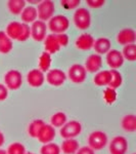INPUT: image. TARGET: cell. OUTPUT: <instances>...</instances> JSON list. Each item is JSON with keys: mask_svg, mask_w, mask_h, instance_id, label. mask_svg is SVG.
Masks as SVG:
<instances>
[{"mask_svg": "<svg viewBox=\"0 0 136 154\" xmlns=\"http://www.w3.org/2000/svg\"><path fill=\"white\" fill-rule=\"evenodd\" d=\"M70 26V21L67 17L63 14H58V16L52 17L48 22V28L52 32V34H61L65 33Z\"/></svg>", "mask_w": 136, "mask_h": 154, "instance_id": "1", "label": "cell"}, {"mask_svg": "<svg viewBox=\"0 0 136 154\" xmlns=\"http://www.w3.org/2000/svg\"><path fill=\"white\" fill-rule=\"evenodd\" d=\"M81 131H82L81 123L77 120H71L61 126L59 134H61V138L68 140V139H74L78 137L81 134Z\"/></svg>", "mask_w": 136, "mask_h": 154, "instance_id": "2", "label": "cell"}, {"mask_svg": "<svg viewBox=\"0 0 136 154\" xmlns=\"http://www.w3.org/2000/svg\"><path fill=\"white\" fill-rule=\"evenodd\" d=\"M108 144V136L105 133L101 131H95L91 133L88 137V147H90L93 151L101 150Z\"/></svg>", "mask_w": 136, "mask_h": 154, "instance_id": "3", "label": "cell"}, {"mask_svg": "<svg viewBox=\"0 0 136 154\" xmlns=\"http://www.w3.org/2000/svg\"><path fill=\"white\" fill-rule=\"evenodd\" d=\"M4 82L7 89H11V91H16L22 86L23 84V76L22 73L19 70H9L6 72L4 75Z\"/></svg>", "mask_w": 136, "mask_h": 154, "instance_id": "4", "label": "cell"}, {"mask_svg": "<svg viewBox=\"0 0 136 154\" xmlns=\"http://www.w3.org/2000/svg\"><path fill=\"white\" fill-rule=\"evenodd\" d=\"M54 11H55V6H54L53 1H51V0H44L38 4L37 14L42 22L49 21L53 17Z\"/></svg>", "mask_w": 136, "mask_h": 154, "instance_id": "5", "label": "cell"}, {"mask_svg": "<svg viewBox=\"0 0 136 154\" xmlns=\"http://www.w3.org/2000/svg\"><path fill=\"white\" fill-rule=\"evenodd\" d=\"M74 23L79 30H86L90 27L91 17L86 8H79L74 14Z\"/></svg>", "mask_w": 136, "mask_h": 154, "instance_id": "6", "label": "cell"}, {"mask_svg": "<svg viewBox=\"0 0 136 154\" xmlns=\"http://www.w3.org/2000/svg\"><path fill=\"white\" fill-rule=\"evenodd\" d=\"M111 154H125L128 150V142L125 137L117 136L110 143Z\"/></svg>", "mask_w": 136, "mask_h": 154, "instance_id": "7", "label": "cell"}, {"mask_svg": "<svg viewBox=\"0 0 136 154\" xmlns=\"http://www.w3.org/2000/svg\"><path fill=\"white\" fill-rule=\"evenodd\" d=\"M86 72L84 66L80 65V64H75V65L71 66L68 72L69 79L73 81L74 83H82L86 79Z\"/></svg>", "mask_w": 136, "mask_h": 154, "instance_id": "8", "label": "cell"}, {"mask_svg": "<svg viewBox=\"0 0 136 154\" xmlns=\"http://www.w3.org/2000/svg\"><path fill=\"white\" fill-rule=\"evenodd\" d=\"M31 36L35 41H42L46 37V31H47V26L45 22L42 21H35L32 23L31 26Z\"/></svg>", "mask_w": 136, "mask_h": 154, "instance_id": "9", "label": "cell"}, {"mask_svg": "<svg viewBox=\"0 0 136 154\" xmlns=\"http://www.w3.org/2000/svg\"><path fill=\"white\" fill-rule=\"evenodd\" d=\"M67 79L66 73L61 69H52L47 72L46 80L50 85L53 86H61L65 83Z\"/></svg>", "mask_w": 136, "mask_h": 154, "instance_id": "10", "label": "cell"}, {"mask_svg": "<svg viewBox=\"0 0 136 154\" xmlns=\"http://www.w3.org/2000/svg\"><path fill=\"white\" fill-rule=\"evenodd\" d=\"M55 135H56L55 128H54L52 125L44 123V125H42V128H40V131H39L37 139H38L41 143L48 144V143H51L54 140Z\"/></svg>", "mask_w": 136, "mask_h": 154, "instance_id": "11", "label": "cell"}, {"mask_svg": "<svg viewBox=\"0 0 136 154\" xmlns=\"http://www.w3.org/2000/svg\"><path fill=\"white\" fill-rule=\"evenodd\" d=\"M27 81L32 88H40L45 81V76L43 72L39 69H32L27 74Z\"/></svg>", "mask_w": 136, "mask_h": 154, "instance_id": "12", "label": "cell"}, {"mask_svg": "<svg viewBox=\"0 0 136 154\" xmlns=\"http://www.w3.org/2000/svg\"><path fill=\"white\" fill-rule=\"evenodd\" d=\"M107 63L113 70H116V69L122 67L123 64H124V58L122 56V53L117 51V49L110 51L107 54Z\"/></svg>", "mask_w": 136, "mask_h": 154, "instance_id": "13", "label": "cell"}, {"mask_svg": "<svg viewBox=\"0 0 136 154\" xmlns=\"http://www.w3.org/2000/svg\"><path fill=\"white\" fill-rule=\"evenodd\" d=\"M102 66V59L99 54H92L86 59L85 61V68L86 72H91V73H95V72H98L99 69Z\"/></svg>", "mask_w": 136, "mask_h": 154, "instance_id": "14", "label": "cell"}, {"mask_svg": "<svg viewBox=\"0 0 136 154\" xmlns=\"http://www.w3.org/2000/svg\"><path fill=\"white\" fill-rule=\"evenodd\" d=\"M136 40V33L133 29L126 28L120 31L117 35L118 43L122 45H128V44H133Z\"/></svg>", "mask_w": 136, "mask_h": 154, "instance_id": "15", "label": "cell"}, {"mask_svg": "<svg viewBox=\"0 0 136 154\" xmlns=\"http://www.w3.org/2000/svg\"><path fill=\"white\" fill-rule=\"evenodd\" d=\"M93 43H94L93 36L91 34L84 33L81 34L76 40V48L81 51H88L93 48Z\"/></svg>", "mask_w": 136, "mask_h": 154, "instance_id": "16", "label": "cell"}, {"mask_svg": "<svg viewBox=\"0 0 136 154\" xmlns=\"http://www.w3.org/2000/svg\"><path fill=\"white\" fill-rule=\"evenodd\" d=\"M44 48L45 51L49 54H56L61 49V46L58 44V38H56L55 34H49L44 39Z\"/></svg>", "mask_w": 136, "mask_h": 154, "instance_id": "17", "label": "cell"}, {"mask_svg": "<svg viewBox=\"0 0 136 154\" xmlns=\"http://www.w3.org/2000/svg\"><path fill=\"white\" fill-rule=\"evenodd\" d=\"M111 46H112L111 40L107 37H100V38L94 40V43H93V48L99 56L103 54H108L111 51Z\"/></svg>", "mask_w": 136, "mask_h": 154, "instance_id": "18", "label": "cell"}, {"mask_svg": "<svg viewBox=\"0 0 136 154\" xmlns=\"http://www.w3.org/2000/svg\"><path fill=\"white\" fill-rule=\"evenodd\" d=\"M22 23L19 22H11L7 25L6 27V31H5V34L9 38L11 39H14V40H18L21 36V33H22Z\"/></svg>", "mask_w": 136, "mask_h": 154, "instance_id": "19", "label": "cell"}, {"mask_svg": "<svg viewBox=\"0 0 136 154\" xmlns=\"http://www.w3.org/2000/svg\"><path fill=\"white\" fill-rule=\"evenodd\" d=\"M38 18L37 14V8L34 6H28L25 7L24 11L21 14V19L24 22V24L28 25L29 23H34Z\"/></svg>", "mask_w": 136, "mask_h": 154, "instance_id": "20", "label": "cell"}, {"mask_svg": "<svg viewBox=\"0 0 136 154\" xmlns=\"http://www.w3.org/2000/svg\"><path fill=\"white\" fill-rule=\"evenodd\" d=\"M13 48L12 40L5 34L4 31H0V54H6L10 53Z\"/></svg>", "mask_w": 136, "mask_h": 154, "instance_id": "21", "label": "cell"}, {"mask_svg": "<svg viewBox=\"0 0 136 154\" xmlns=\"http://www.w3.org/2000/svg\"><path fill=\"white\" fill-rule=\"evenodd\" d=\"M112 79V75H111L110 70H102L99 71L93 78V82L98 86H105L108 85Z\"/></svg>", "mask_w": 136, "mask_h": 154, "instance_id": "22", "label": "cell"}, {"mask_svg": "<svg viewBox=\"0 0 136 154\" xmlns=\"http://www.w3.org/2000/svg\"><path fill=\"white\" fill-rule=\"evenodd\" d=\"M79 149V142L75 139H68L61 144V151L65 154H76Z\"/></svg>", "mask_w": 136, "mask_h": 154, "instance_id": "23", "label": "cell"}, {"mask_svg": "<svg viewBox=\"0 0 136 154\" xmlns=\"http://www.w3.org/2000/svg\"><path fill=\"white\" fill-rule=\"evenodd\" d=\"M7 6H8L9 11L12 14H21L22 11H24L25 6H26V1L24 0H9L7 2Z\"/></svg>", "mask_w": 136, "mask_h": 154, "instance_id": "24", "label": "cell"}, {"mask_svg": "<svg viewBox=\"0 0 136 154\" xmlns=\"http://www.w3.org/2000/svg\"><path fill=\"white\" fill-rule=\"evenodd\" d=\"M122 128H124L126 131H136V116L129 114V115H126L122 119Z\"/></svg>", "mask_w": 136, "mask_h": 154, "instance_id": "25", "label": "cell"}, {"mask_svg": "<svg viewBox=\"0 0 136 154\" xmlns=\"http://www.w3.org/2000/svg\"><path fill=\"white\" fill-rule=\"evenodd\" d=\"M51 66V56L48 53L44 51L41 54L40 58H39V70L44 72L49 71Z\"/></svg>", "mask_w": 136, "mask_h": 154, "instance_id": "26", "label": "cell"}, {"mask_svg": "<svg viewBox=\"0 0 136 154\" xmlns=\"http://www.w3.org/2000/svg\"><path fill=\"white\" fill-rule=\"evenodd\" d=\"M122 56L124 60H128L129 62H134L136 60V45L135 43L125 45L122 51Z\"/></svg>", "mask_w": 136, "mask_h": 154, "instance_id": "27", "label": "cell"}, {"mask_svg": "<svg viewBox=\"0 0 136 154\" xmlns=\"http://www.w3.org/2000/svg\"><path fill=\"white\" fill-rule=\"evenodd\" d=\"M44 123L45 122H44L42 119H35V120L32 121L28 128V133L30 137H32V138H37L39 131H40V128H42V125H43Z\"/></svg>", "mask_w": 136, "mask_h": 154, "instance_id": "28", "label": "cell"}, {"mask_svg": "<svg viewBox=\"0 0 136 154\" xmlns=\"http://www.w3.org/2000/svg\"><path fill=\"white\" fill-rule=\"evenodd\" d=\"M110 71H111V75H112V79H111V82L108 84V88L113 89L120 88L123 83L122 74L117 70H110Z\"/></svg>", "mask_w": 136, "mask_h": 154, "instance_id": "29", "label": "cell"}, {"mask_svg": "<svg viewBox=\"0 0 136 154\" xmlns=\"http://www.w3.org/2000/svg\"><path fill=\"white\" fill-rule=\"evenodd\" d=\"M50 121V125H52L53 128H61L67 122V115L64 112H58L51 116Z\"/></svg>", "mask_w": 136, "mask_h": 154, "instance_id": "30", "label": "cell"}, {"mask_svg": "<svg viewBox=\"0 0 136 154\" xmlns=\"http://www.w3.org/2000/svg\"><path fill=\"white\" fill-rule=\"evenodd\" d=\"M41 154H61V147L55 143L44 144L40 149Z\"/></svg>", "mask_w": 136, "mask_h": 154, "instance_id": "31", "label": "cell"}, {"mask_svg": "<svg viewBox=\"0 0 136 154\" xmlns=\"http://www.w3.org/2000/svg\"><path fill=\"white\" fill-rule=\"evenodd\" d=\"M7 154H26V147L22 143L16 142L8 146L6 150Z\"/></svg>", "mask_w": 136, "mask_h": 154, "instance_id": "32", "label": "cell"}, {"mask_svg": "<svg viewBox=\"0 0 136 154\" xmlns=\"http://www.w3.org/2000/svg\"><path fill=\"white\" fill-rule=\"evenodd\" d=\"M103 98H105V102L108 104H113L114 102L117 99V94H116V91L111 88H108L105 91V94H103Z\"/></svg>", "mask_w": 136, "mask_h": 154, "instance_id": "33", "label": "cell"}, {"mask_svg": "<svg viewBox=\"0 0 136 154\" xmlns=\"http://www.w3.org/2000/svg\"><path fill=\"white\" fill-rule=\"evenodd\" d=\"M23 28H22V33L19 38L18 39L19 41H26L27 39H29L30 35H31V29H30V26L27 24H22Z\"/></svg>", "mask_w": 136, "mask_h": 154, "instance_id": "34", "label": "cell"}, {"mask_svg": "<svg viewBox=\"0 0 136 154\" xmlns=\"http://www.w3.org/2000/svg\"><path fill=\"white\" fill-rule=\"evenodd\" d=\"M79 4H80V0H63L61 2V7L67 9H73L77 7Z\"/></svg>", "mask_w": 136, "mask_h": 154, "instance_id": "35", "label": "cell"}, {"mask_svg": "<svg viewBox=\"0 0 136 154\" xmlns=\"http://www.w3.org/2000/svg\"><path fill=\"white\" fill-rule=\"evenodd\" d=\"M56 38H58V44L59 46H63V48H65V46L68 45L69 43V36L67 35L65 33H61V34H58L56 35Z\"/></svg>", "mask_w": 136, "mask_h": 154, "instance_id": "36", "label": "cell"}, {"mask_svg": "<svg viewBox=\"0 0 136 154\" xmlns=\"http://www.w3.org/2000/svg\"><path fill=\"white\" fill-rule=\"evenodd\" d=\"M86 3L88 4V6L92 7V8H98V7L105 5V0H87Z\"/></svg>", "mask_w": 136, "mask_h": 154, "instance_id": "37", "label": "cell"}, {"mask_svg": "<svg viewBox=\"0 0 136 154\" xmlns=\"http://www.w3.org/2000/svg\"><path fill=\"white\" fill-rule=\"evenodd\" d=\"M8 97V89L4 84L0 83V102L4 101Z\"/></svg>", "mask_w": 136, "mask_h": 154, "instance_id": "38", "label": "cell"}, {"mask_svg": "<svg viewBox=\"0 0 136 154\" xmlns=\"http://www.w3.org/2000/svg\"><path fill=\"white\" fill-rule=\"evenodd\" d=\"M76 154H95V152L88 146H84V147L79 148Z\"/></svg>", "mask_w": 136, "mask_h": 154, "instance_id": "39", "label": "cell"}, {"mask_svg": "<svg viewBox=\"0 0 136 154\" xmlns=\"http://www.w3.org/2000/svg\"><path fill=\"white\" fill-rule=\"evenodd\" d=\"M5 142V138H4V135L2 134V131H0V147Z\"/></svg>", "mask_w": 136, "mask_h": 154, "instance_id": "40", "label": "cell"}, {"mask_svg": "<svg viewBox=\"0 0 136 154\" xmlns=\"http://www.w3.org/2000/svg\"><path fill=\"white\" fill-rule=\"evenodd\" d=\"M0 154H7L6 150H3V149H0Z\"/></svg>", "mask_w": 136, "mask_h": 154, "instance_id": "41", "label": "cell"}, {"mask_svg": "<svg viewBox=\"0 0 136 154\" xmlns=\"http://www.w3.org/2000/svg\"><path fill=\"white\" fill-rule=\"evenodd\" d=\"M26 154H35V153H33V152H26Z\"/></svg>", "mask_w": 136, "mask_h": 154, "instance_id": "42", "label": "cell"}]
</instances>
